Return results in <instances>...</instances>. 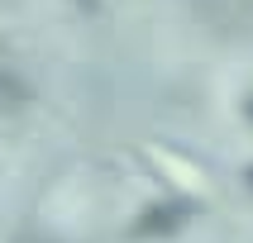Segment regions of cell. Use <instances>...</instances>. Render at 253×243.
<instances>
[{
    "label": "cell",
    "instance_id": "obj_1",
    "mask_svg": "<svg viewBox=\"0 0 253 243\" xmlns=\"http://www.w3.org/2000/svg\"><path fill=\"white\" fill-rule=\"evenodd\" d=\"M191 219V205L186 200H158V205H148V210L134 219V239H168V234H177V229Z\"/></svg>",
    "mask_w": 253,
    "mask_h": 243
},
{
    "label": "cell",
    "instance_id": "obj_2",
    "mask_svg": "<svg viewBox=\"0 0 253 243\" xmlns=\"http://www.w3.org/2000/svg\"><path fill=\"white\" fill-rule=\"evenodd\" d=\"M244 114H249V119H253V96H249V100H244Z\"/></svg>",
    "mask_w": 253,
    "mask_h": 243
},
{
    "label": "cell",
    "instance_id": "obj_3",
    "mask_svg": "<svg viewBox=\"0 0 253 243\" xmlns=\"http://www.w3.org/2000/svg\"><path fill=\"white\" fill-rule=\"evenodd\" d=\"M244 181H249V186H253V167H249V172H244Z\"/></svg>",
    "mask_w": 253,
    "mask_h": 243
},
{
    "label": "cell",
    "instance_id": "obj_4",
    "mask_svg": "<svg viewBox=\"0 0 253 243\" xmlns=\"http://www.w3.org/2000/svg\"><path fill=\"white\" fill-rule=\"evenodd\" d=\"M82 5H91V0H82Z\"/></svg>",
    "mask_w": 253,
    "mask_h": 243
}]
</instances>
